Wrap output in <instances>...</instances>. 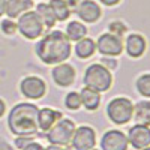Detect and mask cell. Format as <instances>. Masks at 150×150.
Instances as JSON below:
<instances>
[{
    "label": "cell",
    "mask_w": 150,
    "mask_h": 150,
    "mask_svg": "<svg viewBox=\"0 0 150 150\" xmlns=\"http://www.w3.org/2000/svg\"><path fill=\"white\" fill-rule=\"evenodd\" d=\"M96 42V51L102 57H119L123 53V38L105 32L99 35Z\"/></svg>",
    "instance_id": "ba28073f"
},
{
    "label": "cell",
    "mask_w": 150,
    "mask_h": 150,
    "mask_svg": "<svg viewBox=\"0 0 150 150\" xmlns=\"http://www.w3.org/2000/svg\"><path fill=\"white\" fill-rule=\"evenodd\" d=\"M62 117H63V112L51 108V107H44L38 110V131L41 132H48L51 129L56 122H59Z\"/></svg>",
    "instance_id": "9a60e30c"
},
{
    "label": "cell",
    "mask_w": 150,
    "mask_h": 150,
    "mask_svg": "<svg viewBox=\"0 0 150 150\" xmlns=\"http://www.w3.org/2000/svg\"><path fill=\"white\" fill-rule=\"evenodd\" d=\"M63 104L69 111H78L81 108V98H80V92H68L65 99H63Z\"/></svg>",
    "instance_id": "cb8c5ba5"
},
{
    "label": "cell",
    "mask_w": 150,
    "mask_h": 150,
    "mask_svg": "<svg viewBox=\"0 0 150 150\" xmlns=\"http://www.w3.org/2000/svg\"><path fill=\"white\" fill-rule=\"evenodd\" d=\"M75 78H77V69L68 62L54 65L51 68V80L57 87H62V89L71 87L75 83Z\"/></svg>",
    "instance_id": "30bf717a"
},
{
    "label": "cell",
    "mask_w": 150,
    "mask_h": 150,
    "mask_svg": "<svg viewBox=\"0 0 150 150\" xmlns=\"http://www.w3.org/2000/svg\"><path fill=\"white\" fill-rule=\"evenodd\" d=\"M99 63L104 65V66H105L107 69H110V71H114V69H117V66H119V60H117V57H102Z\"/></svg>",
    "instance_id": "83f0119b"
},
{
    "label": "cell",
    "mask_w": 150,
    "mask_h": 150,
    "mask_svg": "<svg viewBox=\"0 0 150 150\" xmlns=\"http://www.w3.org/2000/svg\"><path fill=\"white\" fill-rule=\"evenodd\" d=\"M35 54L44 65L54 66L68 62L72 56V44L65 32L51 30L39 38L35 45Z\"/></svg>",
    "instance_id": "6da1fadb"
},
{
    "label": "cell",
    "mask_w": 150,
    "mask_h": 150,
    "mask_svg": "<svg viewBox=\"0 0 150 150\" xmlns=\"http://www.w3.org/2000/svg\"><path fill=\"white\" fill-rule=\"evenodd\" d=\"M95 53H96V42L89 36H84L83 39L77 41L74 45V54L81 60L90 59Z\"/></svg>",
    "instance_id": "ac0fdd59"
},
{
    "label": "cell",
    "mask_w": 150,
    "mask_h": 150,
    "mask_svg": "<svg viewBox=\"0 0 150 150\" xmlns=\"http://www.w3.org/2000/svg\"><path fill=\"white\" fill-rule=\"evenodd\" d=\"M96 131L90 125H80L75 128L72 140H71V149L72 150H90L96 147Z\"/></svg>",
    "instance_id": "9c48e42d"
},
{
    "label": "cell",
    "mask_w": 150,
    "mask_h": 150,
    "mask_svg": "<svg viewBox=\"0 0 150 150\" xmlns=\"http://www.w3.org/2000/svg\"><path fill=\"white\" fill-rule=\"evenodd\" d=\"M0 150H15V147L12 146L8 140L0 138Z\"/></svg>",
    "instance_id": "f546056e"
},
{
    "label": "cell",
    "mask_w": 150,
    "mask_h": 150,
    "mask_svg": "<svg viewBox=\"0 0 150 150\" xmlns=\"http://www.w3.org/2000/svg\"><path fill=\"white\" fill-rule=\"evenodd\" d=\"M143 150H150V146H149V147H146V149H143Z\"/></svg>",
    "instance_id": "d590c367"
},
{
    "label": "cell",
    "mask_w": 150,
    "mask_h": 150,
    "mask_svg": "<svg viewBox=\"0 0 150 150\" xmlns=\"http://www.w3.org/2000/svg\"><path fill=\"white\" fill-rule=\"evenodd\" d=\"M0 30H2L3 35H6V36H14L17 33V23L11 18H6L0 23Z\"/></svg>",
    "instance_id": "484cf974"
},
{
    "label": "cell",
    "mask_w": 150,
    "mask_h": 150,
    "mask_svg": "<svg viewBox=\"0 0 150 150\" xmlns=\"http://www.w3.org/2000/svg\"><path fill=\"white\" fill-rule=\"evenodd\" d=\"M6 12V0H0V17H3Z\"/></svg>",
    "instance_id": "836d02e7"
},
{
    "label": "cell",
    "mask_w": 150,
    "mask_h": 150,
    "mask_svg": "<svg viewBox=\"0 0 150 150\" xmlns=\"http://www.w3.org/2000/svg\"><path fill=\"white\" fill-rule=\"evenodd\" d=\"M45 150H69L68 147H63V146H56V144H48L45 147Z\"/></svg>",
    "instance_id": "1f68e13d"
},
{
    "label": "cell",
    "mask_w": 150,
    "mask_h": 150,
    "mask_svg": "<svg viewBox=\"0 0 150 150\" xmlns=\"http://www.w3.org/2000/svg\"><path fill=\"white\" fill-rule=\"evenodd\" d=\"M75 128H77V125H75V122L72 119L62 117L59 122H56V125L51 129H50L48 132H45V137H47L50 144L68 147L71 144Z\"/></svg>",
    "instance_id": "8992f818"
},
{
    "label": "cell",
    "mask_w": 150,
    "mask_h": 150,
    "mask_svg": "<svg viewBox=\"0 0 150 150\" xmlns=\"http://www.w3.org/2000/svg\"><path fill=\"white\" fill-rule=\"evenodd\" d=\"M75 12H77L78 18L87 24H93L99 21L102 17V9L95 0H83V2H80L75 8Z\"/></svg>",
    "instance_id": "5bb4252c"
},
{
    "label": "cell",
    "mask_w": 150,
    "mask_h": 150,
    "mask_svg": "<svg viewBox=\"0 0 150 150\" xmlns=\"http://www.w3.org/2000/svg\"><path fill=\"white\" fill-rule=\"evenodd\" d=\"M132 120L138 125L150 126V99H143L134 104Z\"/></svg>",
    "instance_id": "d6986e66"
},
{
    "label": "cell",
    "mask_w": 150,
    "mask_h": 150,
    "mask_svg": "<svg viewBox=\"0 0 150 150\" xmlns=\"http://www.w3.org/2000/svg\"><path fill=\"white\" fill-rule=\"evenodd\" d=\"M80 98H81V107H84V110L90 111V112L99 110L101 102H102V93L92 90V89L84 87V86L80 90Z\"/></svg>",
    "instance_id": "2e32d148"
},
{
    "label": "cell",
    "mask_w": 150,
    "mask_h": 150,
    "mask_svg": "<svg viewBox=\"0 0 150 150\" xmlns=\"http://www.w3.org/2000/svg\"><path fill=\"white\" fill-rule=\"evenodd\" d=\"M108 30L112 35H117V36L123 38L125 35H126V32H128V26L123 21H120V20H114V21H111L108 24Z\"/></svg>",
    "instance_id": "d4e9b609"
},
{
    "label": "cell",
    "mask_w": 150,
    "mask_h": 150,
    "mask_svg": "<svg viewBox=\"0 0 150 150\" xmlns=\"http://www.w3.org/2000/svg\"><path fill=\"white\" fill-rule=\"evenodd\" d=\"M23 150H45V147L41 144V143H38V141H32V143H29L26 147H24Z\"/></svg>",
    "instance_id": "f1b7e54d"
},
{
    "label": "cell",
    "mask_w": 150,
    "mask_h": 150,
    "mask_svg": "<svg viewBox=\"0 0 150 150\" xmlns=\"http://www.w3.org/2000/svg\"><path fill=\"white\" fill-rule=\"evenodd\" d=\"M17 32L29 41H36L45 33L44 23L35 11H27L17 18Z\"/></svg>",
    "instance_id": "5b68a950"
},
{
    "label": "cell",
    "mask_w": 150,
    "mask_h": 150,
    "mask_svg": "<svg viewBox=\"0 0 150 150\" xmlns=\"http://www.w3.org/2000/svg\"><path fill=\"white\" fill-rule=\"evenodd\" d=\"M50 8H51L53 14L56 17V21H66L71 17V6L68 3V0H50L48 2Z\"/></svg>",
    "instance_id": "ffe728a7"
},
{
    "label": "cell",
    "mask_w": 150,
    "mask_h": 150,
    "mask_svg": "<svg viewBox=\"0 0 150 150\" xmlns=\"http://www.w3.org/2000/svg\"><path fill=\"white\" fill-rule=\"evenodd\" d=\"M35 140V135H20V137H15L14 140V147L18 149V150H23L29 143H32Z\"/></svg>",
    "instance_id": "4316f807"
},
{
    "label": "cell",
    "mask_w": 150,
    "mask_h": 150,
    "mask_svg": "<svg viewBox=\"0 0 150 150\" xmlns=\"http://www.w3.org/2000/svg\"><path fill=\"white\" fill-rule=\"evenodd\" d=\"M108 120L116 126H125L132 120L134 116V102L128 96H116L108 101L107 108Z\"/></svg>",
    "instance_id": "277c9868"
},
{
    "label": "cell",
    "mask_w": 150,
    "mask_h": 150,
    "mask_svg": "<svg viewBox=\"0 0 150 150\" xmlns=\"http://www.w3.org/2000/svg\"><path fill=\"white\" fill-rule=\"evenodd\" d=\"M128 143L135 150H143L150 146V126L134 123L128 129Z\"/></svg>",
    "instance_id": "4fadbf2b"
},
{
    "label": "cell",
    "mask_w": 150,
    "mask_h": 150,
    "mask_svg": "<svg viewBox=\"0 0 150 150\" xmlns=\"http://www.w3.org/2000/svg\"><path fill=\"white\" fill-rule=\"evenodd\" d=\"M33 6H35L33 0H6L5 15H8V18L11 20H17L24 12L32 11Z\"/></svg>",
    "instance_id": "e0dca14e"
},
{
    "label": "cell",
    "mask_w": 150,
    "mask_h": 150,
    "mask_svg": "<svg viewBox=\"0 0 150 150\" xmlns=\"http://www.w3.org/2000/svg\"><path fill=\"white\" fill-rule=\"evenodd\" d=\"M122 2V0H99V3H102L104 6H108V8H112V6H116Z\"/></svg>",
    "instance_id": "4dcf8cb0"
},
{
    "label": "cell",
    "mask_w": 150,
    "mask_h": 150,
    "mask_svg": "<svg viewBox=\"0 0 150 150\" xmlns=\"http://www.w3.org/2000/svg\"><path fill=\"white\" fill-rule=\"evenodd\" d=\"M65 35L68 36V39L71 42H77L80 39H83L84 36H87V27L83 21H71L68 23L66 26V30H65Z\"/></svg>",
    "instance_id": "44dd1931"
},
{
    "label": "cell",
    "mask_w": 150,
    "mask_h": 150,
    "mask_svg": "<svg viewBox=\"0 0 150 150\" xmlns=\"http://www.w3.org/2000/svg\"><path fill=\"white\" fill-rule=\"evenodd\" d=\"M123 51L131 59H141L147 51V39L141 33H129L123 41Z\"/></svg>",
    "instance_id": "7c38bea8"
},
{
    "label": "cell",
    "mask_w": 150,
    "mask_h": 150,
    "mask_svg": "<svg viewBox=\"0 0 150 150\" xmlns=\"http://www.w3.org/2000/svg\"><path fill=\"white\" fill-rule=\"evenodd\" d=\"M90 150H101V149H96V147H93V149H90Z\"/></svg>",
    "instance_id": "e575fe53"
},
{
    "label": "cell",
    "mask_w": 150,
    "mask_h": 150,
    "mask_svg": "<svg viewBox=\"0 0 150 150\" xmlns=\"http://www.w3.org/2000/svg\"><path fill=\"white\" fill-rule=\"evenodd\" d=\"M18 89H20V93L27 101H39L47 95L48 86L45 80L39 77V75H26V77L21 78Z\"/></svg>",
    "instance_id": "52a82bcc"
},
{
    "label": "cell",
    "mask_w": 150,
    "mask_h": 150,
    "mask_svg": "<svg viewBox=\"0 0 150 150\" xmlns=\"http://www.w3.org/2000/svg\"><path fill=\"white\" fill-rule=\"evenodd\" d=\"M112 74L101 63H92L83 74V86L99 93L108 92L112 87Z\"/></svg>",
    "instance_id": "3957f363"
},
{
    "label": "cell",
    "mask_w": 150,
    "mask_h": 150,
    "mask_svg": "<svg viewBox=\"0 0 150 150\" xmlns=\"http://www.w3.org/2000/svg\"><path fill=\"white\" fill-rule=\"evenodd\" d=\"M35 12L39 15L41 21L44 23L45 30H50V29H53L56 26V23H57L56 21V17H54L53 11H51V8H50L48 3H39V5H36V11Z\"/></svg>",
    "instance_id": "7402d4cb"
},
{
    "label": "cell",
    "mask_w": 150,
    "mask_h": 150,
    "mask_svg": "<svg viewBox=\"0 0 150 150\" xmlns=\"http://www.w3.org/2000/svg\"><path fill=\"white\" fill-rule=\"evenodd\" d=\"M5 112H6V102H5V99L0 98V119L5 116Z\"/></svg>",
    "instance_id": "d6a6232c"
},
{
    "label": "cell",
    "mask_w": 150,
    "mask_h": 150,
    "mask_svg": "<svg viewBox=\"0 0 150 150\" xmlns=\"http://www.w3.org/2000/svg\"><path fill=\"white\" fill-rule=\"evenodd\" d=\"M38 107L30 101L18 102L8 114V129L12 135H36L38 132Z\"/></svg>",
    "instance_id": "7a4b0ae2"
},
{
    "label": "cell",
    "mask_w": 150,
    "mask_h": 150,
    "mask_svg": "<svg viewBox=\"0 0 150 150\" xmlns=\"http://www.w3.org/2000/svg\"><path fill=\"white\" fill-rule=\"evenodd\" d=\"M101 150H128L129 143L128 137L120 129H108L99 140Z\"/></svg>",
    "instance_id": "8fae6325"
},
{
    "label": "cell",
    "mask_w": 150,
    "mask_h": 150,
    "mask_svg": "<svg viewBox=\"0 0 150 150\" xmlns=\"http://www.w3.org/2000/svg\"><path fill=\"white\" fill-rule=\"evenodd\" d=\"M135 90L144 99H150V72H144V74L137 77Z\"/></svg>",
    "instance_id": "603a6c76"
}]
</instances>
